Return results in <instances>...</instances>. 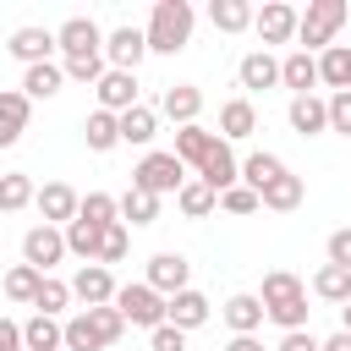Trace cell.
<instances>
[{
  "label": "cell",
  "instance_id": "1",
  "mask_svg": "<svg viewBox=\"0 0 351 351\" xmlns=\"http://www.w3.org/2000/svg\"><path fill=\"white\" fill-rule=\"evenodd\" d=\"M192 22H197V11L186 5V0H154V11H148V55H181L186 44H192Z\"/></svg>",
  "mask_w": 351,
  "mask_h": 351
},
{
  "label": "cell",
  "instance_id": "50",
  "mask_svg": "<svg viewBox=\"0 0 351 351\" xmlns=\"http://www.w3.org/2000/svg\"><path fill=\"white\" fill-rule=\"evenodd\" d=\"M324 252H329V263H340V269H351V225H346V230H335Z\"/></svg>",
  "mask_w": 351,
  "mask_h": 351
},
{
  "label": "cell",
  "instance_id": "6",
  "mask_svg": "<svg viewBox=\"0 0 351 351\" xmlns=\"http://www.w3.org/2000/svg\"><path fill=\"white\" fill-rule=\"evenodd\" d=\"M60 258H66V230L60 225H33L22 236V263H33L38 274H49Z\"/></svg>",
  "mask_w": 351,
  "mask_h": 351
},
{
  "label": "cell",
  "instance_id": "18",
  "mask_svg": "<svg viewBox=\"0 0 351 351\" xmlns=\"http://www.w3.org/2000/svg\"><path fill=\"white\" fill-rule=\"evenodd\" d=\"M5 49H11V55H16L22 66H44V60L55 55V33H49V27H33V22H27V27H16V33L5 38Z\"/></svg>",
  "mask_w": 351,
  "mask_h": 351
},
{
  "label": "cell",
  "instance_id": "10",
  "mask_svg": "<svg viewBox=\"0 0 351 351\" xmlns=\"http://www.w3.org/2000/svg\"><path fill=\"white\" fill-rule=\"evenodd\" d=\"M143 55H148V33L143 27H115V33H104V60L115 66V71H137L143 66Z\"/></svg>",
  "mask_w": 351,
  "mask_h": 351
},
{
  "label": "cell",
  "instance_id": "32",
  "mask_svg": "<svg viewBox=\"0 0 351 351\" xmlns=\"http://www.w3.org/2000/svg\"><path fill=\"white\" fill-rule=\"evenodd\" d=\"M285 176V159L280 154H247L241 159V186H252V192H263L269 181H280Z\"/></svg>",
  "mask_w": 351,
  "mask_h": 351
},
{
  "label": "cell",
  "instance_id": "37",
  "mask_svg": "<svg viewBox=\"0 0 351 351\" xmlns=\"http://www.w3.org/2000/svg\"><path fill=\"white\" fill-rule=\"evenodd\" d=\"M38 197V186H33V176H22V170H11V176H0V214H22L27 203Z\"/></svg>",
  "mask_w": 351,
  "mask_h": 351
},
{
  "label": "cell",
  "instance_id": "29",
  "mask_svg": "<svg viewBox=\"0 0 351 351\" xmlns=\"http://www.w3.org/2000/svg\"><path fill=\"white\" fill-rule=\"evenodd\" d=\"M154 137H159V110L137 104V110H126V115H121V143H132V148H148Z\"/></svg>",
  "mask_w": 351,
  "mask_h": 351
},
{
  "label": "cell",
  "instance_id": "47",
  "mask_svg": "<svg viewBox=\"0 0 351 351\" xmlns=\"http://www.w3.org/2000/svg\"><path fill=\"white\" fill-rule=\"evenodd\" d=\"M329 132L351 137V88L346 93H329Z\"/></svg>",
  "mask_w": 351,
  "mask_h": 351
},
{
  "label": "cell",
  "instance_id": "36",
  "mask_svg": "<svg viewBox=\"0 0 351 351\" xmlns=\"http://www.w3.org/2000/svg\"><path fill=\"white\" fill-rule=\"evenodd\" d=\"M313 296H324V302H351V269H340V263H324L318 274H313Z\"/></svg>",
  "mask_w": 351,
  "mask_h": 351
},
{
  "label": "cell",
  "instance_id": "13",
  "mask_svg": "<svg viewBox=\"0 0 351 351\" xmlns=\"http://www.w3.org/2000/svg\"><path fill=\"white\" fill-rule=\"evenodd\" d=\"M159 115L176 121V126H197V115H203V88H197V82H170V88L159 93Z\"/></svg>",
  "mask_w": 351,
  "mask_h": 351
},
{
  "label": "cell",
  "instance_id": "8",
  "mask_svg": "<svg viewBox=\"0 0 351 351\" xmlns=\"http://www.w3.org/2000/svg\"><path fill=\"white\" fill-rule=\"evenodd\" d=\"M93 99H99V110H110V115H126V110H137L143 99H137V71H104L99 82H93Z\"/></svg>",
  "mask_w": 351,
  "mask_h": 351
},
{
  "label": "cell",
  "instance_id": "43",
  "mask_svg": "<svg viewBox=\"0 0 351 351\" xmlns=\"http://www.w3.org/2000/svg\"><path fill=\"white\" fill-rule=\"evenodd\" d=\"M60 66H66V82H88V88L110 71V60H104V55H93V60H60Z\"/></svg>",
  "mask_w": 351,
  "mask_h": 351
},
{
  "label": "cell",
  "instance_id": "39",
  "mask_svg": "<svg viewBox=\"0 0 351 351\" xmlns=\"http://www.w3.org/2000/svg\"><path fill=\"white\" fill-rule=\"evenodd\" d=\"M38 285H44V274H38L33 263H11V269H5V302H27V307H33Z\"/></svg>",
  "mask_w": 351,
  "mask_h": 351
},
{
  "label": "cell",
  "instance_id": "24",
  "mask_svg": "<svg viewBox=\"0 0 351 351\" xmlns=\"http://www.w3.org/2000/svg\"><path fill=\"white\" fill-rule=\"evenodd\" d=\"M302 296H307V285H302L291 269H269V274H263V291H258L263 313H269V307H285V302H302Z\"/></svg>",
  "mask_w": 351,
  "mask_h": 351
},
{
  "label": "cell",
  "instance_id": "41",
  "mask_svg": "<svg viewBox=\"0 0 351 351\" xmlns=\"http://www.w3.org/2000/svg\"><path fill=\"white\" fill-rule=\"evenodd\" d=\"M66 351H104V340H99V329H93L88 313H71L66 318Z\"/></svg>",
  "mask_w": 351,
  "mask_h": 351
},
{
  "label": "cell",
  "instance_id": "14",
  "mask_svg": "<svg viewBox=\"0 0 351 351\" xmlns=\"http://www.w3.org/2000/svg\"><path fill=\"white\" fill-rule=\"evenodd\" d=\"M33 208L44 214V225H60V230H66V225L77 219L82 197H77V192H71L66 181H44V186H38V197H33Z\"/></svg>",
  "mask_w": 351,
  "mask_h": 351
},
{
  "label": "cell",
  "instance_id": "3",
  "mask_svg": "<svg viewBox=\"0 0 351 351\" xmlns=\"http://www.w3.org/2000/svg\"><path fill=\"white\" fill-rule=\"evenodd\" d=\"M192 176H186V165L170 154V148H148L143 159H137V170H132V186H143V192H154V197H165V192H181Z\"/></svg>",
  "mask_w": 351,
  "mask_h": 351
},
{
  "label": "cell",
  "instance_id": "5",
  "mask_svg": "<svg viewBox=\"0 0 351 351\" xmlns=\"http://www.w3.org/2000/svg\"><path fill=\"white\" fill-rule=\"evenodd\" d=\"M55 49H60V60H93V55H104V33L93 16H66L55 27Z\"/></svg>",
  "mask_w": 351,
  "mask_h": 351
},
{
  "label": "cell",
  "instance_id": "9",
  "mask_svg": "<svg viewBox=\"0 0 351 351\" xmlns=\"http://www.w3.org/2000/svg\"><path fill=\"white\" fill-rule=\"evenodd\" d=\"M197 181H203V186H214V192H230V186H241V159H236V148H230L225 137H214L208 159L197 165Z\"/></svg>",
  "mask_w": 351,
  "mask_h": 351
},
{
  "label": "cell",
  "instance_id": "42",
  "mask_svg": "<svg viewBox=\"0 0 351 351\" xmlns=\"http://www.w3.org/2000/svg\"><path fill=\"white\" fill-rule=\"evenodd\" d=\"M82 313L93 318V329H99V340H104V351H110V346H115V340L126 335V318L115 313V302H110V307H82Z\"/></svg>",
  "mask_w": 351,
  "mask_h": 351
},
{
  "label": "cell",
  "instance_id": "28",
  "mask_svg": "<svg viewBox=\"0 0 351 351\" xmlns=\"http://www.w3.org/2000/svg\"><path fill=\"white\" fill-rule=\"evenodd\" d=\"M258 197H263V208H274V214H291V208H302V197H307V181L285 170V176H280V181H269Z\"/></svg>",
  "mask_w": 351,
  "mask_h": 351
},
{
  "label": "cell",
  "instance_id": "31",
  "mask_svg": "<svg viewBox=\"0 0 351 351\" xmlns=\"http://www.w3.org/2000/svg\"><path fill=\"white\" fill-rule=\"evenodd\" d=\"M252 16H258L252 0H214V5H208V22H214L219 33H247Z\"/></svg>",
  "mask_w": 351,
  "mask_h": 351
},
{
  "label": "cell",
  "instance_id": "25",
  "mask_svg": "<svg viewBox=\"0 0 351 351\" xmlns=\"http://www.w3.org/2000/svg\"><path fill=\"white\" fill-rule=\"evenodd\" d=\"M318 82H324L329 93H346V88H351V44H329V49L318 55Z\"/></svg>",
  "mask_w": 351,
  "mask_h": 351
},
{
  "label": "cell",
  "instance_id": "33",
  "mask_svg": "<svg viewBox=\"0 0 351 351\" xmlns=\"http://www.w3.org/2000/svg\"><path fill=\"white\" fill-rule=\"evenodd\" d=\"M176 208H181L186 219H208V214L219 208V192H214V186H203V181L192 176V181H186V186L176 192Z\"/></svg>",
  "mask_w": 351,
  "mask_h": 351
},
{
  "label": "cell",
  "instance_id": "20",
  "mask_svg": "<svg viewBox=\"0 0 351 351\" xmlns=\"http://www.w3.org/2000/svg\"><path fill=\"white\" fill-rule=\"evenodd\" d=\"M27 110H33V99H27L22 88H0V148L22 143V132H27Z\"/></svg>",
  "mask_w": 351,
  "mask_h": 351
},
{
  "label": "cell",
  "instance_id": "44",
  "mask_svg": "<svg viewBox=\"0 0 351 351\" xmlns=\"http://www.w3.org/2000/svg\"><path fill=\"white\" fill-rule=\"evenodd\" d=\"M219 208H225V214H258L263 197H258L252 186H230V192H219Z\"/></svg>",
  "mask_w": 351,
  "mask_h": 351
},
{
  "label": "cell",
  "instance_id": "46",
  "mask_svg": "<svg viewBox=\"0 0 351 351\" xmlns=\"http://www.w3.org/2000/svg\"><path fill=\"white\" fill-rule=\"evenodd\" d=\"M269 324H280L285 335L291 329H307V296L302 302H285V307H269Z\"/></svg>",
  "mask_w": 351,
  "mask_h": 351
},
{
  "label": "cell",
  "instance_id": "34",
  "mask_svg": "<svg viewBox=\"0 0 351 351\" xmlns=\"http://www.w3.org/2000/svg\"><path fill=\"white\" fill-rule=\"evenodd\" d=\"M99 247H104V230L88 225V219H71L66 225V252L82 258V263H99Z\"/></svg>",
  "mask_w": 351,
  "mask_h": 351
},
{
  "label": "cell",
  "instance_id": "40",
  "mask_svg": "<svg viewBox=\"0 0 351 351\" xmlns=\"http://www.w3.org/2000/svg\"><path fill=\"white\" fill-rule=\"evenodd\" d=\"M66 302H71V280H55V274H44V285H38V296H33V313H44V318H60V313H66Z\"/></svg>",
  "mask_w": 351,
  "mask_h": 351
},
{
  "label": "cell",
  "instance_id": "27",
  "mask_svg": "<svg viewBox=\"0 0 351 351\" xmlns=\"http://www.w3.org/2000/svg\"><path fill=\"white\" fill-rule=\"evenodd\" d=\"M214 137H219V132H203V126H176V148H170V154H176L186 170H197V165L208 159Z\"/></svg>",
  "mask_w": 351,
  "mask_h": 351
},
{
  "label": "cell",
  "instance_id": "53",
  "mask_svg": "<svg viewBox=\"0 0 351 351\" xmlns=\"http://www.w3.org/2000/svg\"><path fill=\"white\" fill-rule=\"evenodd\" d=\"M324 351H351V335H346V329H335V335L324 340Z\"/></svg>",
  "mask_w": 351,
  "mask_h": 351
},
{
  "label": "cell",
  "instance_id": "45",
  "mask_svg": "<svg viewBox=\"0 0 351 351\" xmlns=\"http://www.w3.org/2000/svg\"><path fill=\"white\" fill-rule=\"evenodd\" d=\"M126 252H132V236H126V225H110V230H104V247H99V263L110 269V263H121Z\"/></svg>",
  "mask_w": 351,
  "mask_h": 351
},
{
  "label": "cell",
  "instance_id": "23",
  "mask_svg": "<svg viewBox=\"0 0 351 351\" xmlns=\"http://www.w3.org/2000/svg\"><path fill=\"white\" fill-rule=\"evenodd\" d=\"M22 346H27V351H66V318L33 313V318L22 324Z\"/></svg>",
  "mask_w": 351,
  "mask_h": 351
},
{
  "label": "cell",
  "instance_id": "48",
  "mask_svg": "<svg viewBox=\"0 0 351 351\" xmlns=\"http://www.w3.org/2000/svg\"><path fill=\"white\" fill-rule=\"evenodd\" d=\"M148 351H186V335H181L176 324H159V329L148 335Z\"/></svg>",
  "mask_w": 351,
  "mask_h": 351
},
{
  "label": "cell",
  "instance_id": "54",
  "mask_svg": "<svg viewBox=\"0 0 351 351\" xmlns=\"http://www.w3.org/2000/svg\"><path fill=\"white\" fill-rule=\"evenodd\" d=\"M340 329H346V335H351V302H346V307H340Z\"/></svg>",
  "mask_w": 351,
  "mask_h": 351
},
{
  "label": "cell",
  "instance_id": "11",
  "mask_svg": "<svg viewBox=\"0 0 351 351\" xmlns=\"http://www.w3.org/2000/svg\"><path fill=\"white\" fill-rule=\"evenodd\" d=\"M186 280H192V263H186L181 252H154V258H148V274H143V285H154L165 302H170L176 291H186Z\"/></svg>",
  "mask_w": 351,
  "mask_h": 351
},
{
  "label": "cell",
  "instance_id": "7",
  "mask_svg": "<svg viewBox=\"0 0 351 351\" xmlns=\"http://www.w3.org/2000/svg\"><path fill=\"white\" fill-rule=\"evenodd\" d=\"M296 27H302V11H296L291 0H269V5L252 16V33H258L263 44H291Z\"/></svg>",
  "mask_w": 351,
  "mask_h": 351
},
{
  "label": "cell",
  "instance_id": "21",
  "mask_svg": "<svg viewBox=\"0 0 351 351\" xmlns=\"http://www.w3.org/2000/svg\"><path fill=\"white\" fill-rule=\"evenodd\" d=\"M280 88H291V99L313 93V88H318V55H307V49H291V55L280 60Z\"/></svg>",
  "mask_w": 351,
  "mask_h": 351
},
{
  "label": "cell",
  "instance_id": "2",
  "mask_svg": "<svg viewBox=\"0 0 351 351\" xmlns=\"http://www.w3.org/2000/svg\"><path fill=\"white\" fill-rule=\"evenodd\" d=\"M346 16H351V0H307V11H302V27H296V38H302V49L313 55H324L329 44H335V33L346 27Z\"/></svg>",
  "mask_w": 351,
  "mask_h": 351
},
{
  "label": "cell",
  "instance_id": "38",
  "mask_svg": "<svg viewBox=\"0 0 351 351\" xmlns=\"http://www.w3.org/2000/svg\"><path fill=\"white\" fill-rule=\"evenodd\" d=\"M77 219H88V225L110 230V225H121V197H110V192H88V197H82V208H77Z\"/></svg>",
  "mask_w": 351,
  "mask_h": 351
},
{
  "label": "cell",
  "instance_id": "35",
  "mask_svg": "<svg viewBox=\"0 0 351 351\" xmlns=\"http://www.w3.org/2000/svg\"><path fill=\"white\" fill-rule=\"evenodd\" d=\"M154 219H159V197L143 186H126L121 192V225H154Z\"/></svg>",
  "mask_w": 351,
  "mask_h": 351
},
{
  "label": "cell",
  "instance_id": "19",
  "mask_svg": "<svg viewBox=\"0 0 351 351\" xmlns=\"http://www.w3.org/2000/svg\"><path fill=\"white\" fill-rule=\"evenodd\" d=\"M236 82H241L247 93H269V88H280V60H274L269 49H252V55H241Z\"/></svg>",
  "mask_w": 351,
  "mask_h": 351
},
{
  "label": "cell",
  "instance_id": "12",
  "mask_svg": "<svg viewBox=\"0 0 351 351\" xmlns=\"http://www.w3.org/2000/svg\"><path fill=\"white\" fill-rule=\"evenodd\" d=\"M115 291H121V285H115V274H110L104 263H82V269L71 274V296H77L82 307H110Z\"/></svg>",
  "mask_w": 351,
  "mask_h": 351
},
{
  "label": "cell",
  "instance_id": "17",
  "mask_svg": "<svg viewBox=\"0 0 351 351\" xmlns=\"http://www.w3.org/2000/svg\"><path fill=\"white\" fill-rule=\"evenodd\" d=\"M219 318L230 324V335H258L263 329V302H258V291H236V296H225V307H219Z\"/></svg>",
  "mask_w": 351,
  "mask_h": 351
},
{
  "label": "cell",
  "instance_id": "52",
  "mask_svg": "<svg viewBox=\"0 0 351 351\" xmlns=\"http://www.w3.org/2000/svg\"><path fill=\"white\" fill-rule=\"evenodd\" d=\"M225 351H263V340H258V335H230Z\"/></svg>",
  "mask_w": 351,
  "mask_h": 351
},
{
  "label": "cell",
  "instance_id": "26",
  "mask_svg": "<svg viewBox=\"0 0 351 351\" xmlns=\"http://www.w3.org/2000/svg\"><path fill=\"white\" fill-rule=\"evenodd\" d=\"M60 88H66V66L60 60H44V66H27L22 71V93L27 99H55Z\"/></svg>",
  "mask_w": 351,
  "mask_h": 351
},
{
  "label": "cell",
  "instance_id": "15",
  "mask_svg": "<svg viewBox=\"0 0 351 351\" xmlns=\"http://www.w3.org/2000/svg\"><path fill=\"white\" fill-rule=\"evenodd\" d=\"M208 318H214V302H208L203 291H192V285H186V291H176V296H170V307H165V324H176L181 335L203 329Z\"/></svg>",
  "mask_w": 351,
  "mask_h": 351
},
{
  "label": "cell",
  "instance_id": "49",
  "mask_svg": "<svg viewBox=\"0 0 351 351\" xmlns=\"http://www.w3.org/2000/svg\"><path fill=\"white\" fill-rule=\"evenodd\" d=\"M274 351H324V340H318L313 329H291V335H280Z\"/></svg>",
  "mask_w": 351,
  "mask_h": 351
},
{
  "label": "cell",
  "instance_id": "4",
  "mask_svg": "<svg viewBox=\"0 0 351 351\" xmlns=\"http://www.w3.org/2000/svg\"><path fill=\"white\" fill-rule=\"evenodd\" d=\"M165 307H170V302H165V296H159L154 285H143V280H137V285H121V291H115V313H121L126 324L148 329V335H154V329L165 324Z\"/></svg>",
  "mask_w": 351,
  "mask_h": 351
},
{
  "label": "cell",
  "instance_id": "22",
  "mask_svg": "<svg viewBox=\"0 0 351 351\" xmlns=\"http://www.w3.org/2000/svg\"><path fill=\"white\" fill-rule=\"evenodd\" d=\"M258 132V110H252V99L241 93V99H225L219 104V137L225 143H247Z\"/></svg>",
  "mask_w": 351,
  "mask_h": 351
},
{
  "label": "cell",
  "instance_id": "30",
  "mask_svg": "<svg viewBox=\"0 0 351 351\" xmlns=\"http://www.w3.org/2000/svg\"><path fill=\"white\" fill-rule=\"evenodd\" d=\"M82 143H88L93 154H110V148L121 143V115H110V110H93V115L82 121Z\"/></svg>",
  "mask_w": 351,
  "mask_h": 351
},
{
  "label": "cell",
  "instance_id": "51",
  "mask_svg": "<svg viewBox=\"0 0 351 351\" xmlns=\"http://www.w3.org/2000/svg\"><path fill=\"white\" fill-rule=\"evenodd\" d=\"M0 351H27V346H22V324L0 318Z\"/></svg>",
  "mask_w": 351,
  "mask_h": 351
},
{
  "label": "cell",
  "instance_id": "16",
  "mask_svg": "<svg viewBox=\"0 0 351 351\" xmlns=\"http://www.w3.org/2000/svg\"><path fill=\"white\" fill-rule=\"evenodd\" d=\"M285 121H291V132H296V137H318V132H329V99L302 93V99H291V104H285Z\"/></svg>",
  "mask_w": 351,
  "mask_h": 351
}]
</instances>
